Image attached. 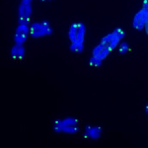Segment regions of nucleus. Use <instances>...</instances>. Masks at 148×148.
Instances as JSON below:
<instances>
[{
	"label": "nucleus",
	"mask_w": 148,
	"mask_h": 148,
	"mask_svg": "<svg viewBox=\"0 0 148 148\" xmlns=\"http://www.w3.org/2000/svg\"><path fill=\"white\" fill-rule=\"evenodd\" d=\"M87 28L83 22H73L67 30L69 51L73 53H81L84 51Z\"/></svg>",
	"instance_id": "obj_2"
},
{
	"label": "nucleus",
	"mask_w": 148,
	"mask_h": 148,
	"mask_svg": "<svg viewBox=\"0 0 148 148\" xmlns=\"http://www.w3.org/2000/svg\"><path fill=\"white\" fill-rule=\"evenodd\" d=\"M145 29H148V20H147V23H146V26H145Z\"/></svg>",
	"instance_id": "obj_16"
},
{
	"label": "nucleus",
	"mask_w": 148,
	"mask_h": 148,
	"mask_svg": "<svg viewBox=\"0 0 148 148\" xmlns=\"http://www.w3.org/2000/svg\"><path fill=\"white\" fill-rule=\"evenodd\" d=\"M142 6H143V7H146V8H148V0H143Z\"/></svg>",
	"instance_id": "obj_11"
},
{
	"label": "nucleus",
	"mask_w": 148,
	"mask_h": 148,
	"mask_svg": "<svg viewBox=\"0 0 148 148\" xmlns=\"http://www.w3.org/2000/svg\"><path fill=\"white\" fill-rule=\"evenodd\" d=\"M130 45H128V42H125V40H121L120 42V45L118 46V51L120 54H123V56H125V54L127 53L128 51H130Z\"/></svg>",
	"instance_id": "obj_10"
},
{
	"label": "nucleus",
	"mask_w": 148,
	"mask_h": 148,
	"mask_svg": "<svg viewBox=\"0 0 148 148\" xmlns=\"http://www.w3.org/2000/svg\"><path fill=\"white\" fill-rule=\"evenodd\" d=\"M10 56L15 60H21L26 56V49L24 44H17L14 42V45L10 49Z\"/></svg>",
	"instance_id": "obj_9"
},
{
	"label": "nucleus",
	"mask_w": 148,
	"mask_h": 148,
	"mask_svg": "<svg viewBox=\"0 0 148 148\" xmlns=\"http://www.w3.org/2000/svg\"><path fill=\"white\" fill-rule=\"evenodd\" d=\"M125 37V31L121 28H116L108 33L100 40V42L93 47L89 63L93 67H101L103 62L114 49H118L121 40Z\"/></svg>",
	"instance_id": "obj_1"
},
{
	"label": "nucleus",
	"mask_w": 148,
	"mask_h": 148,
	"mask_svg": "<svg viewBox=\"0 0 148 148\" xmlns=\"http://www.w3.org/2000/svg\"><path fill=\"white\" fill-rule=\"evenodd\" d=\"M20 1H26V2H33V0H20Z\"/></svg>",
	"instance_id": "obj_14"
},
{
	"label": "nucleus",
	"mask_w": 148,
	"mask_h": 148,
	"mask_svg": "<svg viewBox=\"0 0 148 148\" xmlns=\"http://www.w3.org/2000/svg\"><path fill=\"white\" fill-rule=\"evenodd\" d=\"M103 134L101 126L94 125H87L83 128V136L89 140H98Z\"/></svg>",
	"instance_id": "obj_8"
},
{
	"label": "nucleus",
	"mask_w": 148,
	"mask_h": 148,
	"mask_svg": "<svg viewBox=\"0 0 148 148\" xmlns=\"http://www.w3.org/2000/svg\"><path fill=\"white\" fill-rule=\"evenodd\" d=\"M33 2L20 1L18 5V20L19 23L31 24L33 16Z\"/></svg>",
	"instance_id": "obj_5"
},
{
	"label": "nucleus",
	"mask_w": 148,
	"mask_h": 148,
	"mask_svg": "<svg viewBox=\"0 0 148 148\" xmlns=\"http://www.w3.org/2000/svg\"><path fill=\"white\" fill-rule=\"evenodd\" d=\"M30 36V24L19 23L15 29V32L13 35L14 42L17 44H25Z\"/></svg>",
	"instance_id": "obj_7"
},
{
	"label": "nucleus",
	"mask_w": 148,
	"mask_h": 148,
	"mask_svg": "<svg viewBox=\"0 0 148 148\" xmlns=\"http://www.w3.org/2000/svg\"><path fill=\"white\" fill-rule=\"evenodd\" d=\"M144 31H145V33H146V35H147V37H148V29H144Z\"/></svg>",
	"instance_id": "obj_15"
},
{
	"label": "nucleus",
	"mask_w": 148,
	"mask_h": 148,
	"mask_svg": "<svg viewBox=\"0 0 148 148\" xmlns=\"http://www.w3.org/2000/svg\"><path fill=\"white\" fill-rule=\"evenodd\" d=\"M52 33L53 29L49 21H35L30 24V36L33 39L49 37Z\"/></svg>",
	"instance_id": "obj_4"
},
{
	"label": "nucleus",
	"mask_w": 148,
	"mask_h": 148,
	"mask_svg": "<svg viewBox=\"0 0 148 148\" xmlns=\"http://www.w3.org/2000/svg\"><path fill=\"white\" fill-rule=\"evenodd\" d=\"M40 2H51V0H40Z\"/></svg>",
	"instance_id": "obj_13"
},
{
	"label": "nucleus",
	"mask_w": 148,
	"mask_h": 148,
	"mask_svg": "<svg viewBox=\"0 0 148 148\" xmlns=\"http://www.w3.org/2000/svg\"><path fill=\"white\" fill-rule=\"evenodd\" d=\"M52 128L56 133L72 135L79 131L80 123L78 119L74 116H65L62 119H57L52 125Z\"/></svg>",
	"instance_id": "obj_3"
},
{
	"label": "nucleus",
	"mask_w": 148,
	"mask_h": 148,
	"mask_svg": "<svg viewBox=\"0 0 148 148\" xmlns=\"http://www.w3.org/2000/svg\"><path fill=\"white\" fill-rule=\"evenodd\" d=\"M144 113L148 116V104L145 105V107H144Z\"/></svg>",
	"instance_id": "obj_12"
},
{
	"label": "nucleus",
	"mask_w": 148,
	"mask_h": 148,
	"mask_svg": "<svg viewBox=\"0 0 148 148\" xmlns=\"http://www.w3.org/2000/svg\"><path fill=\"white\" fill-rule=\"evenodd\" d=\"M148 20V8L146 7H143L140 8L136 13L134 14L132 18V25L133 29L137 31H142L145 29V26H146Z\"/></svg>",
	"instance_id": "obj_6"
}]
</instances>
